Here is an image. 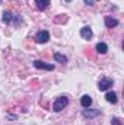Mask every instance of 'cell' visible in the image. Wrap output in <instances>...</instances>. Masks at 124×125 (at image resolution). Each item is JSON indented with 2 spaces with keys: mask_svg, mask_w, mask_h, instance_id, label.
I'll return each instance as SVG.
<instances>
[{
  "mask_svg": "<svg viewBox=\"0 0 124 125\" xmlns=\"http://www.w3.org/2000/svg\"><path fill=\"white\" fill-rule=\"evenodd\" d=\"M67 103H69V99H67L66 96L57 97V99L54 100V103H53V111H54V112H60V111H63V109L67 106Z\"/></svg>",
  "mask_w": 124,
  "mask_h": 125,
  "instance_id": "6da1fadb",
  "label": "cell"
},
{
  "mask_svg": "<svg viewBox=\"0 0 124 125\" xmlns=\"http://www.w3.org/2000/svg\"><path fill=\"white\" fill-rule=\"evenodd\" d=\"M48 39H50V33L47 31H39L35 35V41L38 44H45V42H48Z\"/></svg>",
  "mask_w": 124,
  "mask_h": 125,
  "instance_id": "7a4b0ae2",
  "label": "cell"
},
{
  "mask_svg": "<svg viewBox=\"0 0 124 125\" xmlns=\"http://www.w3.org/2000/svg\"><path fill=\"white\" fill-rule=\"evenodd\" d=\"M111 86H112V80L111 79H105V77L101 79L99 83H98V89L99 90H108Z\"/></svg>",
  "mask_w": 124,
  "mask_h": 125,
  "instance_id": "3957f363",
  "label": "cell"
},
{
  "mask_svg": "<svg viewBox=\"0 0 124 125\" xmlns=\"http://www.w3.org/2000/svg\"><path fill=\"white\" fill-rule=\"evenodd\" d=\"M34 67L35 68H39V70H54V65L53 64H47V62H42L39 61V60H35L34 61Z\"/></svg>",
  "mask_w": 124,
  "mask_h": 125,
  "instance_id": "277c9868",
  "label": "cell"
},
{
  "mask_svg": "<svg viewBox=\"0 0 124 125\" xmlns=\"http://www.w3.org/2000/svg\"><path fill=\"white\" fill-rule=\"evenodd\" d=\"M92 35H93L92 29H91L89 26H83V28L80 29V36H82L83 39H88V41H89V39L92 38Z\"/></svg>",
  "mask_w": 124,
  "mask_h": 125,
  "instance_id": "5b68a950",
  "label": "cell"
},
{
  "mask_svg": "<svg viewBox=\"0 0 124 125\" xmlns=\"http://www.w3.org/2000/svg\"><path fill=\"white\" fill-rule=\"evenodd\" d=\"M105 25H107V28H115V26H118V21L115 18L107 16L105 18Z\"/></svg>",
  "mask_w": 124,
  "mask_h": 125,
  "instance_id": "8992f818",
  "label": "cell"
},
{
  "mask_svg": "<svg viewBox=\"0 0 124 125\" xmlns=\"http://www.w3.org/2000/svg\"><path fill=\"white\" fill-rule=\"evenodd\" d=\"M50 3H51V0H35V4L39 10H45L50 6Z\"/></svg>",
  "mask_w": 124,
  "mask_h": 125,
  "instance_id": "52a82bcc",
  "label": "cell"
},
{
  "mask_svg": "<svg viewBox=\"0 0 124 125\" xmlns=\"http://www.w3.org/2000/svg\"><path fill=\"white\" fill-rule=\"evenodd\" d=\"M80 103H82V106H83V108H89V106L92 105V97H91L89 94H85V96H82Z\"/></svg>",
  "mask_w": 124,
  "mask_h": 125,
  "instance_id": "ba28073f",
  "label": "cell"
},
{
  "mask_svg": "<svg viewBox=\"0 0 124 125\" xmlns=\"http://www.w3.org/2000/svg\"><path fill=\"white\" fill-rule=\"evenodd\" d=\"M105 99H107V102H110V103H117V93L115 92H108V93L105 94Z\"/></svg>",
  "mask_w": 124,
  "mask_h": 125,
  "instance_id": "9c48e42d",
  "label": "cell"
},
{
  "mask_svg": "<svg viewBox=\"0 0 124 125\" xmlns=\"http://www.w3.org/2000/svg\"><path fill=\"white\" fill-rule=\"evenodd\" d=\"M107 51H108V47H107L105 42H98V44H96V52H99V54H105Z\"/></svg>",
  "mask_w": 124,
  "mask_h": 125,
  "instance_id": "30bf717a",
  "label": "cell"
},
{
  "mask_svg": "<svg viewBox=\"0 0 124 125\" xmlns=\"http://www.w3.org/2000/svg\"><path fill=\"white\" fill-rule=\"evenodd\" d=\"M54 60L57 62H62V64H66L67 62V57L66 55H63L60 52H54Z\"/></svg>",
  "mask_w": 124,
  "mask_h": 125,
  "instance_id": "8fae6325",
  "label": "cell"
},
{
  "mask_svg": "<svg viewBox=\"0 0 124 125\" xmlns=\"http://www.w3.org/2000/svg\"><path fill=\"white\" fill-rule=\"evenodd\" d=\"M83 115L86 116V118H93V116H96V115H99V111H91V109H85V112H83Z\"/></svg>",
  "mask_w": 124,
  "mask_h": 125,
  "instance_id": "7c38bea8",
  "label": "cell"
},
{
  "mask_svg": "<svg viewBox=\"0 0 124 125\" xmlns=\"http://www.w3.org/2000/svg\"><path fill=\"white\" fill-rule=\"evenodd\" d=\"M67 19H69L67 15H59V16L54 18V23H66Z\"/></svg>",
  "mask_w": 124,
  "mask_h": 125,
  "instance_id": "4fadbf2b",
  "label": "cell"
},
{
  "mask_svg": "<svg viewBox=\"0 0 124 125\" xmlns=\"http://www.w3.org/2000/svg\"><path fill=\"white\" fill-rule=\"evenodd\" d=\"M12 18H13V16H12V13H10L9 10H6V12L3 13V22H4V23H10V22H12Z\"/></svg>",
  "mask_w": 124,
  "mask_h": 125,
  "instance_id": "5bb4252c",
  "label": "cell"
},
{
  "mask_svg": "<svg viewBox=\"0 0 124 125\" xmlns=\"http://www.w3.org/2000/svg\"><path fill=\"white\" fill-rule=\"evenodd\" d=\"M111 124L112 125H123V122H121L120 118H112V119H111Z\"/></svg>",
  "mask_w": 124,
  "mask_h": 125,
  "instance_id": "9a60e30c",
  "label": "cell"
},
{
  "mask_svg": "<svg viewBox=\"0 0 124 125\" xmlns=\"http://www.w3.org/2000/svg\"><path fill=\"white\" fill-rule=\"evenodd\" d=\"M85 3H86L88 6H92V4H93V0H85Z\"/></svg>",
  "mask_w": 124,
  "mask_h": 125,
  "instance_id": "2e32d148",
  "label": "cell"
},
{
  "mask_svg": "<svg viewBox=\"0 0 124 125\" xmlns=\"http://www.w3.org/2000/svg\"><path fill=\"white\" fill-rule=\"evenodd\" d=\"M66 1H72V0H66Z\"/></svg>",
  "mask_w": 124,
  "mask_h": 125,
  "instance_id": "e0dca14e",
  "label": "cell"
}]
</instances>
